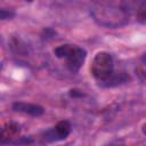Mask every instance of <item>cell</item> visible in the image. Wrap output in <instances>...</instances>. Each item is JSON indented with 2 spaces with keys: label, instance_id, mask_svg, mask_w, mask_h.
<instances>
[{
  "label": "cell",
  "instance_id": "cell-1",
  "mask_svg": "<svg viewBox=\"0 0 146 146\" xmlns=\"http://www.w3.org/2000/svg\"><path fill=\"white\" fill-rule=\"evenodd\" d=\"M91 15L98 24L108 27H116L123 25L128 22L129 18V14L125 8H117L113 6H103V5L92 8Z\"/></svg>",
  "mask_w": 146,
  "mask_h": 146
},
{
  "label": "cell",
  "instance_id": "cell-2",
  "mask_svg": "<svg viewBox=\"0 0 146 146\" xmlns=\"http://www.w3.org/2000/svg\"><path fill=\"white\" fill-rule=\"evenodd\" d=\"M91 73L99 81L106 80L113 73V58H112V56L105 51L98 52L92 60Z\"/></svg>",
  "mask_w": 146,
  "mask_h": 146
},
{
  "label": "cell",
  "instance_id": "cell-3",
  "mask_svg": "<svg viewBox=\"0 0 146 146\" xmlns=\"http://www.w3.org/2000/svg\"><path fill=\"white\" fill-rule=\"evenodd\" d=\"M86 56H87V52L84 49H82L78 46H73L68 56L65 58L66 59V66L68 67L70 71L78 72L80 70V67L83 65Z\"/></svg>",
  "mask_w": 146,
  "mask_h": 146
},
{
  "label": "cell",
  "instance_id": "cell-4",
  "mask_svg": "<svg viewBox=\"0 0 146 146\" xmlns=\"http://www.w3.org/2000/svg\"><path fill=\"white\" fill-rule=\"evenodd\" d=\"M71 132V123L66 120L59 121L51 130L47 131L44 135L46 140L48 141H57L65 139Z\"/></svg>",
  "mask_w": 146,
  "mask_h": 146
},
{
  "label": "cell",
  "instance_id": "cell-5",
  "mask_svg": "<svg viewBox=\"0 0 146 146\" xmlns=\"http://www.w3.org/2000/svg\"><path fill=\"white\" fill-rule=\"evenodd\" d=\"M13 110L15 112L24 113L31 116H40L43 114V107L38 104H31V103H24V102H17L13 104Z\"/></svg>",
  "mask_w": 146,
  "mask_h": 146
},
{
  "label": "cell",
  "instance_id": "cell-6",
  "mask_svg": "<svg viewBox=\"0 0 146 146\" xmlns=\"http://www.w3.org/2000/svg\"><path fill=\"white\" fill-rule=\"evenodd\" d=\"M127 80H129V76L121 72V73H112L106 80L102 81L105 83L106 87H113V86H117V84H121L123 82H125Z\"/></svg>",
  "mask_w": 146,
  "mask_h": 146
},
{
  "label": "cell",
  "instance_id": "cell-7",
  "mask_svg": "<svg viewBox=\"0 0 146 146\" xmlns=\"http://www.w3.org/2000/svg\"><path fill=\"white\" fill-rule=\"evenodd\" d=\"M18 131H19L18 125L13 124V123H10L9 125H7L5 128L3 127H0V141H3L6 139L10 138L11 136L16 135Z\"/></svg>",
  "mask_w": 146,
  "mask_h": 146
},
{
  "label": "cell",
  "instance_id": "cell-8",
  "mask_svg": "<svg viewBox=\"0 0 146 146\" xmlns=\"http://www.w3.org/2000/svg\"><path fill=\"white\" fill-rule=\"evenodd\" d=\"M72 44H63V46H59L55 49V55L58 57V58H66L70 54V51L72 50Z\"/></svg>",
  "mask_w": 146,
  "mask_h": 146
},
{
  "label": "cell",
  "instance_id": "cell-9",
  "mask_svg": "<svg viewBox=\"0 0 146 146\" xmlns=\"http://www.w3.org/2000/svg\"><path fill=\"white\" fill-rule=\"evenodd\" d=\"M15 16V13L9 9H0V19H11Z\"/></svg>",
  "mask_w": 146,
  "mask_h": 146
},
{
  "label": "cell",
  "instance_id": "cell-10",
  "mask_svg": "<svg viewBox=\"0 0 146 146\" xmlns=\"http://www.w3.org/2000/svg\"><path fill=\"white\" fill-rule=\"evenodd\" d=\"M84 94L81 91V90H78V89H71L70 90V96L71 97H82Z\"/></svg>",
  "mask_w": 146,
  "mask_h": 146
}]
</instances>
